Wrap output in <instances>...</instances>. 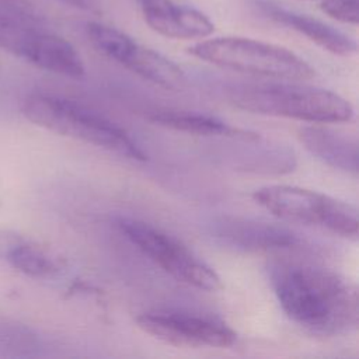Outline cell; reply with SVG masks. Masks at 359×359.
<instances>
[{"mask_svg":"<svg viewBox=\"0 0 359 359\" xmlns=\"http://www.w3.org/2000/svg\"><path fill=\"white\" fill-rule=\"evenodd\" d=\"M188 52L206 63L268 79L309 80L316 74L313 66L294 52L251 38H205Z\"/></svg>","mask_w":359,"mask_h":359,"instance_id":"cell-4","label":"cell"},{"mask_svg":"<svg viewBox=\"0 0 359 359\" xmlns=\"http://www.w3.org/2000/svg\"><path fill=\"white\" fill-rule=\"evenodd\" d=\"M41 342L38 337L25 325L17 323H0V355L28 356L34 355Z\"/></svg>","mask_w":359,"mask_h":359,"instance_id":"cell-17","label":"cell"},{"mask_svg":"<svg viewBox=\"0 0 359 359\" xmlns=\"http://www.w3.org/2000/svg\"><path fill=\"white\" fill-rule=\"evenodd\" d=\"M116 224L133 245L177 280L206 292L223 287L220 276L209 265L167 233L136 219L121 217Z\"/></svg>","mask_w":359,"mask_h":359,"instance_id":"cell-6","label":"cell"},{"mask_svg":"<svg viewBox=\"0 0 359 359\" xmlns=\"http://www.w3.org/2000/svg\"><path fill=\"white\" fill-rule=\"evenodd\" d=\"M46 29L43 15L28 0H0V46L15 56L22 53L29 41Z\"/></svg>","mask_w":359,"mask_h":359,"instance_id":"cell-13","label":"cell"},{"mask_svg":"<svg viewBox=\"0 0 359 359\" xmlns=\"http://www.w3.org/2000/svg\"><path fill=\"white\" fill-rule=\"evenodd\" d=\"M299 139L304 147L323 163L358 175V142L353 137L324 126H303Z\"/></svg>","mask_w":359,"mask_h":359,"instance_id":"cell-14","label":"cell"},{"mask_svg":"<svg viewBox=\"0 0 359 359\" xmlns=\"http://www.w3.org/2000/svg\"><path fill=\"white\" fill-rule=\"evenodd\" d=\"M254 3L271 21L296 31L332 55L351 56L358 50L355 39L316 17L286 8L269 0H255Z\"/></svg>","mask_w":359,"mask_h":359,"instance_id":"cell-11","label":"cell"},{"mask_svg":"<svg viewBox=\"0 0 359 359\" xmlns=\"http://www.w3.org/2000/svg\"><path fill=\"white\" fill-rule=\"evenodd\" d=\"M271 276L282 310L306 331L325 337L356 328V287L337 272L310 262L280 261Z\"/></svg>","mask_w":359,"mask_h":359,"instance_id":"cell-1","label":"cell"},{"mask_svg":"<svg viewBox=\"0 0 359 359\" xmlns=\"http://www.w3.org/2000/svg\"><path fill=\"white\" fill-rule=\"evenodd\" d=\"M230 101L247 112L310 123H341L353 116V107L346 98L325 88L300 84L244 86L231 91Z\"/></svg>","mask_w":359,"mask_h":359,"instance_id":"cell-3","label":"cell"},{"mask_svg":"<svg viewBox=\"0 0 359 359\" xmlns=\"http://www.w3.org/2000/svg\"><path fill=\"white\" fill-rule=\"evenodd\" d=\"M22 114L32 123L57 135L83 140L130 160H147L144 150L125 129L72 100L34 93L25 98Z\"/></svg>","mask_w":359,"mask_h":359,"instance_id":"cell-2","label":"cell"},{"mask_svg":"<svg viewBox=\"0 0 359 359\" xmlns=\"http://www.w3.org/2000/svg\"><path fill=\"white\" fill-rule=\"evenodd\" d=\"M136 324L146 334L174 346L227 348L237 339L236 332L215 317L177 310L142 313Z\"/></svg>","mask_w":359,"mask_h":359,"instance_id":"cell-8","label":"cell"},{"mask_svg":"<svg viewBox=\"0 0 359 359\" xmlns=\"http://www.w3.org/2000/svg\"><path fill=\"white\" fill-rule=\"evenodd\" d=\"M252 199L282 220L316 226L345 238L358 236L356 206L330 195L293 185H268L254 191Z\"/></svg>","mask_w":359,"mask_h":359,"instance_id":"cell-5","label":"cell"},{"mask_svg":"<svg viewBox=\"0 0 359 359\" xmlns=\"http://www.w3.org/2000/svg\"><path fill=\"white\" fill-rule=\"evenodd\" d=\"M150 121L156 125L196 136L226 139L241 136L248 132L245 129L230 126L216 116L187 111H156L150 115Z\"/></svg>","mask_w":359,"mask_h":359,"instance_id":"cell-15","label":"cell"},{"mask_svg":"<svg viewBox=\"0 0 359 359\" xmlns=\"http://www.w3.org/2000/svg\"><path fill=\"white\" fill-rule=\"evenodd\" d=\"M7 262L32 278H50L60 271V265L52 255L25 238L15 247Z\"/></svg>","mask_w":359,"mask_h":359,"instance_id":"cell-16","label":"cell"},{"mask_svg":"<svg viewBox=\"0 0 359 359\" xmlns=\"http://www.w3.org/2000/svg\"><path fill=\"white\" fill-rule=\"evenodd\" d=\"M90 42L101 53L125 66L142 79L167 90L181 88L187 83L184 70L160 52L135 41L121 29L98 21L86 24Z\"/></svg>","mask_w":359,"mask_h":359,"instance_id":"cell-7","label":"cell"},{"mask_svg":"<svg viewBox=\"0 0 359 359\" xmlns=\"http://www.w3.org/2000/svg\"><path fill=\"white\" fill-rule=\"evenodd\" d=\"M359 1L358 0H320L321 11L332 20L356 25L359 21Z\"/></svg>","mask_w":359,"mask_h":359,"instance_id":"cell-18","label":"cell"},{"mask_svg":"<svg viewBox=\"0 0 359 359\" xmlns=\"http://www.w3.org/2000/svg\"><path fill=\"white\" fill-rule=\"evenodd\" d=\"M143 21L170 39H205L215 31L213 21L201 10L175 0H135Z\"/></svg>","mask_w":359,"mask_h":359,"instance_id":"cell-10","label":"cell"},{"mask_svg":"<svg viewBox=\"0 0 359 359\" xmlns=\"http://www.w3.org/2000/svg\"><path fill=\"white\" fill-rule=\"evenodd\" d=\"M24 241V237L13 230H0V259L7 261L15 247Z\"/></svg>","mask_w":359,"mask_h":359,"instance_id":"cell-19","label":"cell"},{"mask_svg":"<svg viewBox=\"0 0 359 359\" xmlns=\"http://www.w3.org/2000/svg\"><path fill=\"white\" fill-rule=\"evenodd\" d=\"M62 3L79 8V10H84V11H97L98 10V4L100 0H60Z\"/></svg>","mask_w":359,"mask_h":359,"instance_id":"cell-20","label":"cell"},{"mask_svg":"<svg viewBox=\"0 0 359 359\" xmlns=\"http://www.w3.org/2000/svg\"><path fill=\"white\" fill-rule=\"evenodd\" d=\"M22 57L29 63L72 79H80L86 67L80 53L65 38L43 29L38 32L27 45Z\"/></svg>","mask_w":359,"mask_h":359,"instance_id":"cell-12","label":"cell"},{"mask_svg":"<svg viewBox=\"0 0 359 359\" xmlns=\"http://www.w3.org/2000/svg\"><path fill=\"white\" fill-rule=\"evenodd\" d=\"M210 234L222 244L244 252L292 250L299 237L286 227L237 216H220L210 224Z\"/></svg>","mask_w":359,"mask_h":359,"instance_id":"cell-9","label":"cell"}]
</instances>
